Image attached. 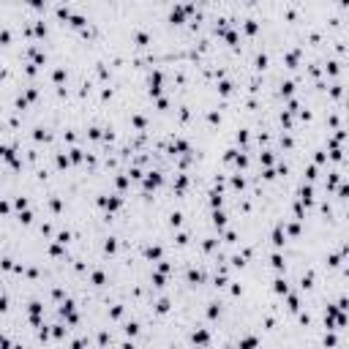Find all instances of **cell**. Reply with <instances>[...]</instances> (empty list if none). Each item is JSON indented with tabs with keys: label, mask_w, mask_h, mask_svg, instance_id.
<instances>
[{
	"label": "cell",
	"mask_w": 349,
	"mask_h": 349,
	"mask_svg": "<svg viewBox=\"0 0 349 349\" xmlns=\"http://www.w3.org/2000/svg\"><path fill=\"white\" fill-rule=\"evenodd\" d=\"M254 344H256V341H254V338H248V341H246V344H243V349H251Z\"/></svg>",
	"instance_id": "6da1fadb"
}]
</instances>
